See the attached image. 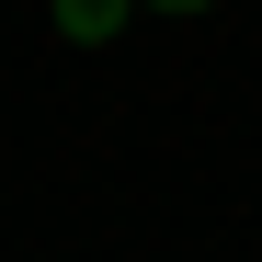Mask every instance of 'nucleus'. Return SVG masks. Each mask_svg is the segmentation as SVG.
<instances>
[{"mask_svg": "<svg viewBox=\"0 0 262 262\" xmlns=\"http://www.w3.org/2000/svg\"><path fill=\"white\" fill-rule=\"evenodd\" d=\"M46 23L69 34V46H103V34L125 23V0H46Z\"/></svg>", "mask_w": 262, "mask_h": 262, "instance_id": "f257e3e1", "label": "nucleus"}, {"mask_svg": "<svg viewBox=\"0 0 262 262\" xmlns=\"http://www.w3.org/2000/svg\"><path fill=\"white\" fill-rule=\"evenodd\" d=\"M148 12H216V0H148Z\"/></svg>", "mask_w": 262, "mask_h": 262, "instance_id": "f03ea898", "label": "nucleus"}]
</instances>
